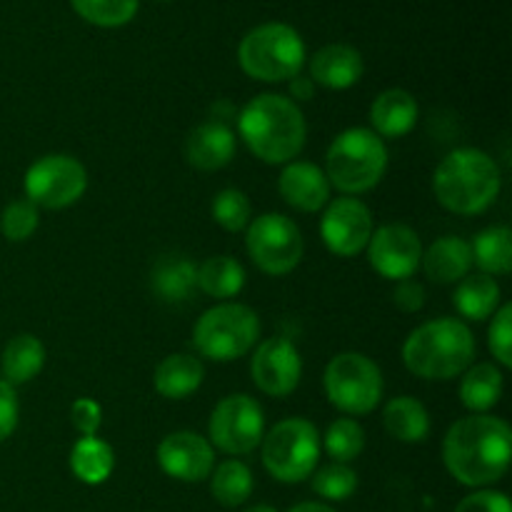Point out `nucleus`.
Returning a JSON list of instances; mask_svg holds the SVG:
<instances>
[{
    "mask_svg": "<svg viewBox=\"0 0 512 512\" xmlns=\"http://www.w3.org/2000/svg\"><path fill=\"white\" fill-rule=\"evenodd\" d=\"M510 455L512 433L508 423L485 413L460 418L443 443L445 468L468 488L498 483L508 473Z\"/></svg>",
    "mask_w": 512,
    "mask_h": 512,
    "instance_id": "f257e3e1",
    "label": "nucleus"
},
{
    "mask_svg": "<svg viewBox=\"0 0 512 512\" xmlns=\"http://www.w3.org/2000/svg\"><path fill=\"white\" fill-rule=\"evenodd\" d=\"M240 138L255 158L268 165H283L298 158L305 145V118L285 95L265 93L250 100L238 118Z\"/></svg>",
    "mask_w": 512,
    "mask_h": 512,
    "instance_id": "f03ea898",
    "label": "nucleus"
},
{
    "mask_svg": "<svg viewBox=\"0 0 512 512\" xmlns=\"http://www.w3.org/2000/svg\"><path fill=\"white\" fill-rule=\"evenodd\" d=\"M500 168L478 148H458L443 158L433 178V190L445 210L458 215L485 213L498 200Z\"/></svg>",
    "mask_w": 512,
    "mask_h": 512,
    "instance_id": "7ed1b4c3",
    "label": "nucleus"
},
{
    "mask_svg": "<svg viewBox=\"0 0 512 512\" xmlns=\"http://www.w3.org/2000/svg\"><path fill=\"white\" fill-rule=\"evenodd\" d=\"M475 338L465 323L438 318L420 325L403 345V363L423 380H453L470 368Z\"/></svg>",
    "mask_w": 512,
    "mask_h": 512,
    "instance_id": "20e7f679",
    "label": "nucleus"
},
{
    "mask_svg": "<svg viewBox=\"0 0 512 512\" xmlns=\"http://www.w3.org/2000/svg\"><path fill=\"white\" fill-rule=\"evenodd\" d=\"M388 170V148L383 138L368 128L343 130L325 155V178L340 193H368Z\"/></svg>",
    "mask_w": 512,
    "mask_h": 512,
    "instance_id": "39448f33",
    "label": "nucleus"
},
{
    "mask_svg": "<svg viewBox=\"0 0 512 512\" xmlns=\"http://www.w3.org/2000/svg\"><path fill=\"white\" fill-rule=\"evenodd\" d=\"M238 58L250 78L280 83L300 75L305 65V43L290 25L263 23L245 35Z\"/></svg>",
    "mask_w": 512,
    "mask_h": 512,
    "instance_id": "423d86ee",
    "label": "nucleus"
},
{
    "mask_svg": "<svg viewBox=\"0 0 512 512\" xmlns=\"http://www.w3.org/2000/svg\"><path fill=\"white\" fill-rule=\"evenodd\" d=\"M260 320L255 310L240 303H220L205 310L193 330V343L203 358L215 363L238 360L258 343Z\"/></svg>",
    "mask_w": 512,
    "mask_h": 512,
    "instance_id": "0eeeda50",
    "label": "nucleus"
},
{
    "mask_svg": "<svg viewBox=\"0 0 512 512\" xmlns=\"http://www.w3.org/2000/svg\"><path fill=\"white\" fill-rule=\"evenodd\" d=\"M320 458V435L310 420L288 418L263 435V465L280 483H303Z\"/></svg>",
    "mask_w": 512,
    "mask_h": 512,
    "instance_id": "6e6552de",
    "label": "nucleus"
},
{
    "mask_svg": "<svg viewBox=\"0 0 512 512\" xmlns=\"http://www.w3.org/2000/svg\"><path fill=\"white\" fill-rule=\"evenodd\" d=\"M330 405L348 415H368L383 398V373L363 353H340L328 363L323 375Z\"/></svg>",
    "mask_w": 512,
    "mask_h": 512,
    "instance_id": "1a4fd4ad",
    "label": "nucleus"
},
{
    "mask_svg": "<svg viewBox=\"0 0 512 512\" xmlns=\"http://www.w3.org/2000/svg\"><path fill=\"white\" fill-rule=\"evenodd\" d=\"M245 248L253 263L268 275H288L303 258L300 228L283 213H265L248 225Z\"/></svg>",
    "mask_w": 512,
    "mask_h": 512,
    "instance_id": "9d476101",
    "label": "nucleus"
},
{
    "mask_svg": "<svg viewBox=\"0 0 512 512\" xmlns=\"http://www.w3.org/2000/svg\"><path fill=\"white\" fill-rule=\"evenodd\" d=\"M23 185L25 200H30L35 208L60 210L83 198L88 173L83 163L70 155H45L30 165Z\"/></svg>",
    "mask_w": 512,
    "mask_h": 512,
    "instance_id": "9b49d317",
    "label": "nucleus"
},
{
    "mask_svg": "<svg viewBox=\"0 0 512 512\" xmlns=\"http://www.w3.org/2000/svg\"><path fill=\"white\" fill-rule=\"evenodd\" d=\"M210 440L225 455H248L263 443L265 415L250 395H228L210 415Z\"/></svg>",
    "mask_w": 512,
    "mask_h": 512,
    "instance_id": "f8f14e48",
    "label": "nucleus"
},
{
    "mask_svg": "<svg viewBox=\"0 0 512 512\" xmlns=\"http://www.w3.org/2000/svg\"><path fill=\"white\" fill-rule=\"evenodd\" d=\"M320 238L330 253L353 258L368 248L373 238V213L358 198H338L325 208L320 220Z\"/></svg>",
    "mask_w": 512,
    "mask_h": 512,
    "instance_id": "ddd939ff",
    "label": "nucleus"
},
{
    "mask_svg": "<svg viewBox=\"0 0 512 512\" xmlns=\"http://www.w3.org/2000/svg\"><path fill=\"white\" fill-rule=\"evenodd\" d=\"M420 258H423V245L418 233L408 225H383L375 230L368 243V260L375 273L395 283L413 278L415 270L420 268Z\"/></svg>",
    "mask_w": 512,
    "mask_h": 512,
    "instance_id": "4468645a",
    "label": "nucleus"
},
{
    "mask_svg": "<svg viewBox=\"0 0 512 512\" xmlns=\"http://www.w3.org/2000/svg\"><path fill=\"white\" fill-rule=\"evenodd\" d=\"M250 375L255 385L270 398H285L303 378V360L288 338H270L255 350Z\"/></svg>",
    "mask_w": 512,
    "mask_h": 512,
    "instance_id": "2eb2a0df",
    "label": "nucleus"
},
{
    "mask_svg": "<svg viewBox=\"0 0 512 512\" xmlns=\"http://www.w3.org/2000/svg\"><path fill=\"white\" fill-rule=\"evenodd\" d=\"M215 453L210 440L203 435L180 430L170 433L158 445V465L165 475L180 480V483H200L213 473Z\"/></svg>",
    "mask_w": 512,
    "mask_h": 512,
    "instance_id": "dca6fc26",
    "label": "nucleus"
},
{
    "mask_svg": "<svg viewBox=\"0 0 512 512\" xmlns=\"http://www.w3.org/2000/svg\"><path fill=\"white\" fill-rule=\"evenodd\" d=\"M235 155V133L223 120H208L198 125L185 140V158L193 168L220 170L233 160Z\"/></svg>",
    "mask_w": 512,
    "mask_h": 512,
    "instance_id": "f3484780",
    "label": "nucleus"
},
{
    "mask_svg": "<svg viewBox=\"0 0 512 512\" xmlns=\"http://www.w3.org/2000/svg\"><path fill=\"white\" fill-rule=\"evenodd\" d=\"M278 188L285 203L300 213H315L330 200L328 178L313 163H290L280 175Z\"/></svg>",
    "mask_w": 512,
    "mask_h": 512,
    "instance_id": "a211bd4d",
    "label": "nucleus"
},
{
    "mask_svg": "<svg viewBox=\"0 0 512 512\" xmlns=\"http://www.w3.org/2000/svg\"><path fill=\"white\" fill-rule=\"evenodd\" d=\"M363 58L353 45L333 43L320 48L310 60V80L330 90H345L363 78Z\"/></svg>",
    "mask_w": 512,
    "mask_h": 512,
    "instance_id": "6ab92c4d",
    "label": "nucleus"
},
{
    "mask_svg": "<svg viewBox=\"0 0 512 512\" xmlns=\"http://www.w3.org/2000/svg\"><path fill=\"white\" fill-rule=\"evenodd\" d=\"M420 265H423L425 275L433 283H460L465 275H470V268H473V250H470V243L465 238L445 235V238L435 240L425 250Z\"/></svg>",
    "mask_w": 512,
    "mask_h": 512,
    "instance_id": "aec40b11",
    "label": "nucleus"
},
{
    "mask_svg": "<svg viewBox=\"0 0 512 512\" xmlns=\"http://www.w3.org/2000/svg\"><path fill=\"white\" fill-rule=\"evenodd\" d=\"M370 123L380 138H403L418 123V103L403 88L383 90L370 105Z\"/></svg>",
    "mask_w": 512,
    "mask_h": 512,
    "instance_id": "412c9836",
    "label": "nucleus"
},
{
    "mask_svg": "<svg viewBox=\"0 0 512 512\" xmlns=\"http://www.w3.org/2000/svg\"><path fill=\"white\" fill-rule=\"evenodd\" d=\"M150 285L163 303H185L198 290V268L185 255H163L150 273Z\"/></svg>",
    "mask_w": 512,
    "mask_h": 512,
    "instance_id": "4be33fe9",
    "label": "nucleus"
},
{
    "mask_svg": "<svg viewBox=\"0 0 512 512\" xmlns=\"http://www.w3.org/2000/svg\"><path fill=\"white\" fill-rule=\"evenodd\" d=\"M205 368L193 355H168L155 370V390L168 400H183L203 385Z\"/></svg>",
    "mask_w": 512,
    "mask_h": 512,
    "instance_id": "5701e85b",
    "label": "nucleus"
},
{
    "mask_svg": "<svg viewBox=\"0 0 512 512\" xmlns=\"http://www.w3.org/2000/svg\"><path fill=\"white\" fill-rule=\"evenodd\" d=\"M45 365V348L35 335H15L3 350V360H0V368H3V378L8 385H23L30 383L33 378H38V373Z\"/></svg>",
    "mask_w": 512,
    "mask_h": 512,
    "instance_id": "b1692460",
    "label": "nucleus"
},
{
    "mask_svg": "<svg viewBox=\"0 0 512 512\" xmlns=\"http://www.w3.org/2000/svg\"><path fill=\"white\" fill-rule=\"evenodd\" d=\"M385 430L400 443H423L430 433V415L420 400L400 395L385 405Z\"/></svg>",
    "mask_w": 512,
    "mask_h": 512,
    "instance_id": "393cba45",
    "label": "nucleus"
},
{
    "mask_svg": "<svg viewBox=\"0 0 512 512\" xmlns=\"http://www.w3.org/2000/svg\"><path fill=\"white\" fill-rule=\"evenodd\" d=\"M503 398V373L498 365L480 363L463 373L460 400L470 413H488Z\"/></svg>",
    "mask_w": 512,
    "mask_h": 512,
    "instance_id": "a878e982",
    "label": "nucleus"
},
{
    "mask_svg": "<svg viewBox=\"0 0 512 512\" xmlns=\"http://www.w3.org/2000/svg\"><path fill=\"white\" fill-rule=\"evenodd\" d=\"M500 305V285L493 275H465L455 290V308L468 320H488L493 318Z\"/></svg>",
    "mask_w": 512,
    "mask_h": 512,
    "instance_id": "bb28decb",
    "label": "nucleus"
},
{
    "mask_svg": "<svg viewBox=\"0 0 512 512\" xmlns=\"http://www.w3.org/2000/svg\"><path fill=\"white\" fill-rule=\"evenodd\" d=\"M115 468V453L105 440L88 435L73 445L70 453V470L85 485H100L110 478Z\"/></svg>",
    "mask_w": 512,
    "mask_h": 512,
    "instance_id": "cd10ccee",
    "label": "nucleus"
},
{
    "mask_svg": "<svg viewBox=\"0 0 512 512\" xmlns=\"http://www.w3.org/2000/svg\"><path fill=\"white\" fill-rule=\"evenodd\" d=\"M473 263L485 275H508L512 270V233L505 225H493L475 235L470 243Z\"/></svg>",
    "mask_w": 512,
    "mask_h": 512,
    "instance_id": "c85d7f7f",
    "label": "nucleus"
},
{
    "mask_svg": "<svg viewBox=\"0 0 512 512\" xmlns=\"http://www.w3.org/2000/svg\"><path fill=\"white\" fill-rule=\"evenodd\" d=\"M245 285V270L243 265L228 255H218V258H208L198 268V288L205 295L218 300L235 298Z\"/></svg>",
    "mask_w": 512,
    "mask_h": 512,
    "instance_id": "c756f323",
    "label": "nucleus"
},
{
    "mask_svg": "<svg viewBox=\"0 0 512 512\" xmlns=\"http://www.w3.org/2000/svg\"><path fill=\"white\" fill-rule=\"evenodd\" d=\"M210 493L225 508H238L253 493V473L240 460H225L223 465L215 468Z\"/></svg>",
    "mask_w": 512,
    "mask_h": 512,
    "instance_id": "7c9ffc66",
    "label": "nucleus"
},
{
    "mask_svg": "<svg viewBox=\"0 0 512 512\" xmlns=\"http://www.w3.org/2000/svg\"><path fill=\"white\" fill-rule=\"evenodd\" d=\"M325 453L335 460V463H350V460L358 458L365 448V433L360 428V423H355L353 418H340L325 430Z\"/></svg>",
    "mask_w": 512,
    "mask_h": 512,
    "instance_id": "2f4dec72",
    "label": "nucleus"
},
{
    "mask_svg": "<svg viewBox=\"0 0 512 512\" xmlns=\"http://www.w3.org/2000/svg\"><path fill=\"white\" fill-rule=\"evenodd\" d=\"M88 23L100 28H118L138 13V0H70Z\"/></svg>",
    "mask_w": 512,
    "mask_h": 512,
    "instance_id": "473e14b6",
    "label": "nucleus"
},
{
    "mask_svg": "<svg viewBox=\"0 0 512 512\" xmlns=\"http://www.w3.org/2000/svg\"><path fill=\"white\" fill-rule=\"evenodd\" d=\"M213 218L228 233H240L250 225V200L243 190L225 188L213 200Z\"/></svg>",
    "mask_w": 512,
    "mask_h": 512,
    "instance_id": "72a5a7b5",
    "label": "nucleus"
},
{
    "mask_svg": "<svg viewBox=\"0 0 512 512\" xmlns=\"http://www.w3.org/2000/svg\"><path fill=\"white\" fill-rule=\"evenodd\" d=\"M313 490L325 500H348L358 490V475L343 463H330L313 475Z\"/></svg>",
    "mask_w": 512,
    "mask_h": 512,
    "instance_id": "f704fd0d",
    "label": "nucleus"
},
{
    "mask_svg": "<svg viewBox=\"0 0 512 512\" xmlns=\"http://www.w3.org/2000/svg\"><path fill=\"white\" fill-rule=\"evenodd\" d=\"M38 208H35L30 200L20 198L8 203V208L0 215V230H3L5 238L10 243H23V240L33 238V233L38 230Z\"/></svg>",
    "mask_w": 512,
    "mask_h": 512,
    "instance_id": "c9c22d12",
    "label": "nucleus"
},
{
    "mask_svg": "<svg viewBox=\"0 0 512 512\" xmlns=\"http://www.w3.org/2000/svg\"><path fill=\"white\" fill-rule=\"evenodd\" d=\"M488 343L500 365L512 368V305L505 303L503 308L495 310L493 325L488 330Z\"/></svg>",
    "mask_w": 512,
    "mask_h": 512,
    "instance_id": "e433bc0d",
    "label": "nucleus"
},
{
    "mask_svg": "<svg viewBox=\"0 0 512 512\" xmlns=\"http://www.w3.org/2000/svg\"><path fill=\"white\" fill-rule=\"evenodd\" d=\"M70 420H73V428L78 430L83 438H88V435H98L100 423H103V408H100L95 400L80 398L73 403Z\"/></svg>",
    "mask_w": 512,
    "mask_h": 512,
    "instance_id": "4c0bfd02",
    "label": "nucleus"
},
{
    "mask_svg": "<svg viewBox=\"0 0 512 512\" xmlns=\"http://www.w3.org/2000/svg\"><path fill=\"white\" fill-rule=\"evenodd\" d=\"M455 512H512V508L508 495L495 493V490H478V493L460 500Z\"/></svg>",
    "mask_w": 512,
    "mask_h": 512,
    "instance_id": "58836bf2",
    "label": "nucleus"
},
{
    "mask_svg": "<svg viewBox=\"0 0 512 512\" xmlns=\"http://www.w3.org/2000/svg\"><path fill=\"white\" fill-rule=\"evenodd\" d=\"M18 395H15L13 385L0 380V443L8 440L18 428Z\"/></svg>",
    "mask_w": 512,
    "mask_h": 512,
    "instance_id": "ea45409f",
    "label": "nucleus"
},
{
    "mask_svg": "<svg viewBox=\"0 0 512 512\" xmlns=\"http://www.w3.org/2000/svg\"><path fill=\"white\" fill-rule=\"evenodd\" d=\"M393 303L398 305L403 313H418V310L425 305V288L413 278L400 280V283L395 285Z\"/></svg>",
    "mask_w": 512,
    "mask_h": 512,
    "instance_id": "a19ab883",
    "label": "nucleus"
},
{
    "mask_svg": "<svg viewBox=\"0 0 512 512\" xmlns=\"http://www.w3.org/2000/svg\"><path fill=\"white\" fill-rule=\"evenodd\" d=\"M290 95H293V98H298V100H310L315 95L313 80L295 75V78L290 80Z\"/></svg>",
    "mask_w": 512,
    "mask_h": 512,
    "instance_id": "79ce46f5",
    "label": "nucleus"
},
{
    "mask_svg": "<svg viewBox=\"0 0 512 512\" xmlns=\"http://www.w3.org/2000/svg\"><path fill=\"white\" fill-rule=\"evenodd\" d=\"M288 512H335V510L328 508V505H323V503H300V505H295V508H290Z\"/></svg>",
    "mask_w": 512,
    "mask_h": 512,
    "instance_id": "37998d69",
    "label": "nucleus"
},
{
    "mask_svg": "<svg viewBox=\"0 0 512 512\" xmlns=\"http://www.w3.org/2000/svg\"><path fill=\"white\" fill-rule=\"evenodd\" d=\"M245 512H278V510L270 508V505H253V508H248Z\"/></svg>",
    "mask_w": 512,
    "mask_h": 512,
    "instance_id": "c03bdc74",
    "label": "nucleus"
}]
</instances>
